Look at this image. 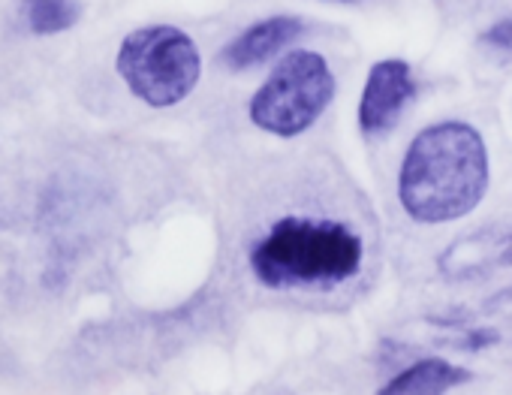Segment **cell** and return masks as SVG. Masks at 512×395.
Here are the masks:
<instances>
[{
    "instance_id": "obj_1",
    "label": "cell",
    "mask_w": 512,
    "mask_h": 395,
    "mask_svg": "<svg viewBox=\"0 0 512 395\" xmlns=\"http://www.w3.org/2000/svg\"><path fill=\"white\" fill-rule=\"evenodd\" d=\"M488 190V148L476 127L440 121L425 127L407 148L398 200L416 224L467 218Z\"/></svg>"
},
{
    "instance_id": "obj_2",
    "label": "cell",
    "mask_w": 512,
    "mask_h": 395,
    "mask_svg": "<svg viewBox=\"0 0 512 395\" xmlns=\"http://www.w3.org/2000/svg\"><path fill=\"white\" fill-rule=\"evenodd\" d=\"M362 239L338 221L287 218L275 224L250 251L256 281L293 287H335L350 281L362 266Z\"/></svg>"
},
{
    "instance_id": "obj_3",
    "label": "cell",
    "mask_w": 512,
    "mask_h": 395,
    "mask_svg": "<svg viewBox=\"0 0 512 395\" xmlns=\"http://www.w3.org/2000/svg\"><path fill=\"white\" fill-rule=\"evenodd\" d=\"M118 73L142 103L169 109L199 85L202 55L181 28L148 25L124 37L118 49Z\"/></svg>"
},
{
    "instance_id": "obj_4",
    "label": "cell",
    "mask_w": 512,
    "mask_h": 395,
    "mask_svg": "<svg viewBox=\"0 0 512 395\" xmlns=\"http://www.w3.org/2000/svg\"><path fill=\"white\" fill-rule=\"evenodd\" d=\"M335 73L320 52H287L250 100V121L275 136L305 133L332 103Z\"/></svg>"
},
{
    "instance_id": "obj_5",
    "label": "cell",
    "mask_w": 512,
    "mask_h": 395,
    "mask_svg": "<svg viewBox=\"0 0 512 395\" xmlns=\"http://www.w3.org/2000/svg\"><path fill=\"white\" fill-rule=\"evenodd\" d=\"M413 94H416V82H413V70L407 61H398V58L377 61L365 79L362 100H359L362 133L377 136V133L392 130Z\"/></svg>"
},
{
    "instance_id": "obj_6",
    "label": "cell",
    "mask_w": 512,
    "mask_h": 395,
    "mask_svg": "<svg viewBox=\"0 0 512 395\" xmlns=\"http://www.w3.org/2000/svg\"><path fill=\"white\" fill-rule=\"evenodd\" d=\"M302 34V22L293 16H275L266 22H256L247 31H241L223 52V64L229 70H250L260 67L269 58H275L278 52H284L296 37Z\"/></svg>"
},
{
    "instance_id": "obj_7",
    "label": "cell",
    "mask_w": 512,
    "mask_h": 395,
    "mask_svg": "<svg viewBox=\"0 0 512 395\" xmlns=\"http://www.w3.org/2000/svg\"><path fill=\"white\" fill-rule=\"evenodd\" d=\"M473 374L446 359H422L392 377L377 395H446L449 389L467 383Z\"/></svg>"
},
{
    "instance_id": "obj_8",
    "label": "cell",
    "mask_w": 512,
    "mask_h": 395,
    "mask_svg": "<svg viewBox=\"0 0 512 395\" xmlns=\"http://www.w3.org/2000/svg\"><path fill=\"white\" fill-rule=\"evenodd\" d=\"M22 16L34 34H61L82 19L79 0H22Z\"/></svg>"
},
{
    "instance_id": "obj_9",
    "label": "cell",
    "mask_w": 512,
    "mask_h": 395,
    "mask_svg": "<svg viewBox=\"0 0 512 395\" xmlns=\"http://www.w3.org/2000/svg\"><path fill=\"white\" fill-rule=\"evenodd\" d=\"M482 43H488V46H494V49L512 55V19H503V22H497L491 31H485Z\"/></svg>"
}]
</instances>
